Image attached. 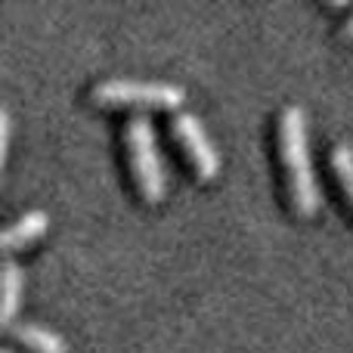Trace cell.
<instances>
[{
	"instance_id": "obj_6",
	"label": "cell",
	"mask_w": 353,
	"mask_h": 353,
	"mask_svg": "<svg viewBox=\"0 0 353 353\" xmlns=\"http://www.w3.org/2000/svg\"><path fill=\"white\" fill-rule=\"evenodd\" d=\"M19 294H22V270L12 257H3V267H0V319L6 325H12Z\"/></svg>"
},
{
	"instance_id": "obj_3",
	"label": "cell",
	"mask_w": 353,
	"mask_h": 353,
	"mask_svg": "<svg viewBox=\"0 0 353 353\" xmlns=\"http://www.w3.org/2000/svg\"><path fill=\"white\" fill-rule=\"evenodd\" d=\"M97 103H152L176 105L183 103V87L161 78H105L90 87Z\"/></svg>"
},
{
	"instance_id": "obj_9",
	"label": "cell",
	"mask_w": 353,
	"mask_h": 353,
	"mask_svg": "<svg viewBox=\"0 0 353 353\" xmlns=\"http://www.w3.org/2000/svg\"><path fill=\"white\" fill-rule=\"evenodd\" d=\"M6 140H10V115H6V109L0 112V159L6 155Z\"/></svg>"
},
{
	"instance_id": "obj_7",
	"label": "cell",
	"mask_w": 353,
	"mask_h": 353,
	"mask_svg": "<svg viewBox=\"0 0 353 353\" xmlns=\"http://www.w3.org/2000/svg\"><path fill=\"white\" fill-rule=\"evenodd\" d=\"M10 332L19 338V341H25L31 350L37 353H65V341H62V335H56V332L43 329V325L37 323H12Z\"/></svg>"
},
{
	"instance_id": "obj_4",
	"label": "cell",
	"mask_w": 353,
	"mask_h": 353,
	"mask_svg": "<svg viewBox=\"0 0 353 353\" xmlns=\"http://www.w3.org/2000/svg\"><path fill=\"white\" fill-rule=\"evenodd\" d=\"M171 124H174L176 137H180V143L186 146L192 165L199 168V174L201 176H214V174H217L220 155H217V149H214V143L208 140V134H205V128H201L199 115H192V112H176Z\"/></svg>"
},
{
	"instance_id": "obj_10",
	"label": "cell",
	"mask_w": 353,
	"mask_h": 353,
	"mask_svg": "<svg viewBox=\"0 0 353 353\" xmlns=\"http://www.w3.org/2000/svg\"><path fill=\"white\" fill-rule=\"evenodd\" d=\"M344 34H353V12L344 19Z\"/></svg>"
},
{
	"instance_id": "obj_5",
	"label": "cell",
	"mask_w": 353,
	"mask_h": 353,
	"mask_svg": "<svg viewBox=\"0 0 353 353\" xmlns=\"http://www.w3.org/2000/svg\"><path fill=\"white\" fill-rule=\"evenodd\" d=\"M43 230H47V211H43V208H31V211L19 214L12 223H6L0 242H3V248L10 251V248H16V245L28 242V239L41 236Z\"/></svg>"
},
{
	"instance_id": "obj_1",
	"label": "cell",
	"mask_w": 353,
	"mask_h": 353,
	"mask_svg": "<svg viewBox=\"0 0 353 353\" xmlns=\"http://www.w3.org/2000/svg\"><path fill=\"white\" fill-rule=\"evenodd\" d=\"M279 149L288 171V189L298 211L313 214L319 208V189L310 165V149H307V118L298 103L282 105L279 112Z\"/></svg>"
},
{
	"instance_id": "obj_8",
	"label": "cell",
	"mask_w": 353,
	"mask_h": 353,
	"mask_svg": "<svg viewBox=\"0 0 353 353\" xmlns=\"http://www.w3.org/2000/svg\"><path fill=\"white\" fill-rule=\"evenodd\" d=\"M332 165H335V174H338V180H341L347 199L353 201V149L344 146V143L332 146Z\"/></svg>"
},
{
	"instance_id": "obj_2",
	"label": "cell",
	"mask_w": 353,
	"mask_h": 353,
	"mask_svg": "<svg viewBox=\"0 0 353 353\" xmlns=\"http://www.w3.org/2000/svg\"><path fill=\"white\" fill-rule=\"evenodd\" d=\"M128 149H130V165H134L137 183H140L143 195L149 201L161 199L165 192V168H161V155L155 146V130L152 118L146 112H134L128 118Z\"/></svg>"
}]
</instances>
